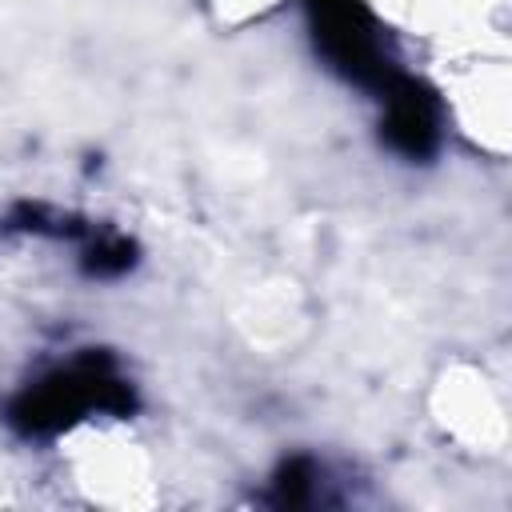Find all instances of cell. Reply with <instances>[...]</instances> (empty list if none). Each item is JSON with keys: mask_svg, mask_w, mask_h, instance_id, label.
<instances>
[{"mask_svg": "<svg viewBox=\"0 0 512 512\" xmlns=\"http://www.w3.org/2000/svg\"><path fill=\"white\" fill-rule=\"evenodd\" d=\"M136 408V392L128 376L116 368L108 352H80L72 364L40 376L16 400L8 404L4 420L20 436H56L84 420L88 412H108V416H128Z\"/></svg>", "mask_w": 512, "mask_h": 512, "instance_id": "1", "label": "cell"}, {"mask_svg": "<svg viewBox=\"0 0 512 512\" xmlns=\"http://www.w3.org/2000/svg\"><path fill=\"white\" fill-rule=\"evenodd\" d=\"M304 16L316 52L348 84L380 92L400 72L388 32L364 0H304Z\"/></svg>", "mask_w": 512, "mask_h": 512, "instance_id": "2", "label": "cell"}, {"mask_svg": "<svg viewBox=\"0 0 512 512\" xmlns=\"http://www.w3.org/2000/svg\"><path fill=\"white\" fill-rule=\"evenodd\" d=\"M376 96L384 104L380 140L404 160H428L440 148V132H444L440 96L408 72H396Z\"/></svg>", "mask_w": 512, "mask_h": 512, "instance_id": "3", "label": "cell"}, {"mask_svg": "<svg viewBox=\"0 0 512 512\" xmlns=\"http://www.w3.org/2000/svg\"><path fill=\"white\" fill-rule=\"evenodd\" d=\"M316 480H320L316 460L292 456V460H284V464L276 468L272 488H268V500H272L276 508H304V504L316 500Z\"/></svg>", "mask_w": 512, "mask_h": 512, "instance_id": "4", "label": "cell"}, {"mask_svg": "<svg viewBox=\"0 0 512 512\" xmlns=\"http://www.w3.org/2000/svg\"><path fill=\"white\" fill-rule=\"evenodd\" d=\"M80 264H84L88 276H100V280L104 276H120V272H128L136 264V244L116 236V232H100V236H92L84 244Z\"/></svg>", "mask_w": 512, "mask_h": 512, "instance_id": "5", "label": "cell"}]
</instances>
